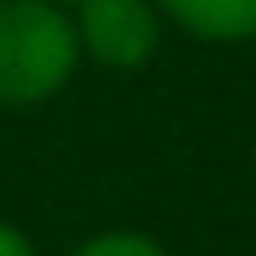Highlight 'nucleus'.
<instances>
[{
  "instance_id": "1",
  "label": "nucleus",
  "mask_w": 256,
  "mask_h": 256,
  "mask_svg": "<svg viewBox=\"0 0 256 256\" xmlns=\"http://www.w3.org/2000/svg\"><path fill=\"white\" fill-rule=\"evenodd\" d=\"M78 68V32L58 0H0V104H37Z\"/></svg>"
},
{
  "instance_id": "3",
  "label": "nucleus",
  "mask_w": 256,
  "mask_h": 256,
  "mask_svg": "<svg viewBox=\"0 0 256 256\" xmlns=\"http://www.w3.org/2000/svg\"><path fill=\"white\" fill-rule=\"evenodd\" d=\"M172 21L209 42H240L256 37V0H162Z\"/></svg>"
},
{
  "instance_id": "4",
  "label": "nucleus",
  "mask_w": 256,
  "mask_h": 256,
  "mask_svg": "<svg viewBox=\"0 0 256 256\" xmlns=\"http://www.w3.org/2000/svg\"><path fill=\"white\" fill-rule=\"evenodd\" d=\"M74 256H168L157 246V240H146V236H136V230H110V236H94V240H84Z\"/></svg>"
},
{
  "instance_id": "5",
  "label": "nucleus",
  "mask_w": 256,
  "mask_h": 256,
  "mask_svg": "<svg viewBox=\"0 0 256 256\" xmlns=\"http://www.w3.org/2000/svg\"><path fill=\"white\" fill-rule=\"evenodd\" d=\"M0 256H32V240L16 225H0Z\"/></svg>"
},
{
  "instance_id": "2",
  "label": "nucleus",
  "mask_w": 256,
  "mask_h": 256,
  "mask_svg": "<svg viewBox=\"0 0 256 256\" xmlns=\"http://www.w3.org/2000/svg\"><path fill=\"white\" fill-rule=\"evenodd\" d=\"M78 52L104 68H142L162 42V16L152 0H78Z\"/></svg>"
},
{
  "instance_id": "6",
  "label": "nucleus",
  "mask_w": 256,
  "mask_h": 256,
  "mask_svg": "<svg viewBox=\"0 0 256 256\" xmlns=\"http://www.w3.org/2000/svg\"><path fill=\"white\" fill-rule=\"evenodd\" d=\"M58 6H78V0H58Z\"/></svg>"
}]
</instances>
